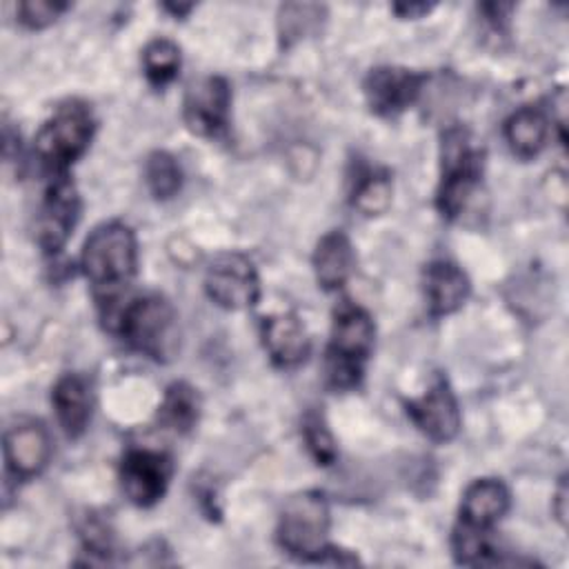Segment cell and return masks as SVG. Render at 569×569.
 Listing matches in <instances>:
<instances>
[{
	"instance_id": "ac0fdd59",
	"label": "cell",
	"mask_w": 569,
	"mask_h": 569,
	"mask_svg": "<svg viewBox=\"0 0 569 569\" xmlns=\"http://www.w3.org/2000/svg\"><path fill=\"white\" fill-rule=\"evenodd\" d=\"M313 273L322 289H340L353 271V247L342 231H329L320 238L313 251Z\"/></svg>"
},
{
	"instance_id": "83f0119b",
	"label": "cell",
	"mask_w": 569,
	"mask_h": 569,
	"mask_svg": "<svg viewBox=\"0 0 569 569\" xmlns=\"http://www.w3.org/2000/svg\"><path fill=\"white\" fill-rule=\"evenodd\" d=\"M400 18H420L422 13L431 11V4H425V2H398L391 7Z\"/></svg>"
},
{
	"instance_id": "4fadbf2b",
	"label": "cell",
	"mask_w": 569,
	"mask_h": 569,
	"mask_svg": "<svg viewBox=\"0 0 569 569\" xmlns=\"http://www.w3.org/2000/svg\"><path fill=\"white\" fill-rule=\"evenodd\" d=\"M51 458V438L40 422H22L4 433V462L16 478L38 476Z\"/></svg>"
},
{
	"instance_id": "5bb4252c",
	"label": "cell",
	"mask_w": 569,
	"mask_h": 569,
	"mask_svg": "<svg viewBox=\"0 0 569 569\" xmlns=\"http://www.w3.org/2000/svg\"><path fill=\"white\" fill-rule=\"evenodd\" d=\"M260 336L269 358L278 367H296L309 356V333L300 318L293 313H278L264 318Z\"/></svg>"
},
{
	"instance_id": "3957f363",
	"label": "cell",
	"mask_w": 569,
	"mask_h": 569,
	"mask_svg": "<svg viewBox=\"0 0 569 569\" xmlns=\"http://www.w3.org/2000/svg\"><path fill=\"white\" fill-rule=\"evenodd\" d=\"M373 333V320L362 307L345 300L336 309L327 349V380L333 389H351L360 382Z\"/></svg>"
},
{
	"instance_id": "30bf717a",
	"label": "cell",
	"mask_w": 569,
	"mask_h": 569,
	"mask_svg": "<svg viewBox=\"0 0 569 569\" xmlns=\"http://www.w3.org/2000/svg\"><path fill=\"white\" fill-rule=\"evenodd\" d=\"M171 471L169 456L151 449H131L122 458L120 482L133 505L151 507L164 496Z\"/></svg>"
},
{
	"instance_id": "4316f807",
	"label": "cell",
	"mask_w": 569,
	"mask_h": 569,
	"mask_svg": "<svg viewBox=\"0 0 569 569\" xmlns=\"http://www.w3.org/2000/svg\"><path fill=\"white\" fill-rule=\"evenodd\" d=\"M80 533L84 540V547L96 553V556H107L111 553V545H113V536L109 525L98 518V516H87L84 522L80 525Z\"/></svg>"
},
{
	"instance_id": "44dd1931",
	"label": "cell",
	"mask_w": 569,
	"mask_h": 569,
	"mask_svg": "<svg viewBox=\"0 0 569 569\" xmlns=\"http://www.w3.org/2000/svg\"><path fill=\"white\" fill-rule=\"evenodd\" d=\"M144 76L153 87H164L178 76L180 69V49L167 38L151 40L142 51Z\"/></svg>"
},
{
	"instance_id": "ffe728a7",
	"label": "cell",
	"mask_w": 569,
	"mask_h": 569,
	"mask_svg": "<svg viewBox=\"0 0 569 569\" xmlns=\"http://www.w3.org/2000/svg\"><path fill=\"white\" fill-rule=\"evenodd\" d=\"M200 418V396L187 382H173L167 387L158 409V422L176 433H187Z\"/></svg>"
},
{
	"instance_id": "cb8c5ba5",
	"label": "cell",
	"mask_w": 569,
	"mask_h": 569,
	"mask_svg": "<svg viewBox=\"0 0 569 569\" xmlns=\"http://www.w3.org/2000/svg\"><path fill=\"white\" fill-rule=\"evenodd\" d=\"M451 549L456 562L460 565H487L489 556L493 553L487 538V529L469 527L465 522L456 525L451 536Z\"/></svg>"
},
{
	"instance_id": "8fae6325",
	"label": "cell",
	"mask_w": 569,
	"mask_h": 569,
	"mask_svg": "<svg viewBox=\"0 0 569 569\" xmlns=\"http://www.w3.org/2000/svg\"><path fill=\"white\" fill-rule=\"evenodd\" d=\"M405 407L413 425L433 442H449L460 431L458 400L447 378L442 376L433 380V385L425 396L407 400Z\"/></svg>"
},
{
	"instance_id": "5b68a950",
	"label": "cell",
	"mask_w": 569,
	"mask_h": 569,
	"mask_svg": "<svg viewBox=\"0 0 569 569\" xmlns=\"http://www.w3.org/2000/svg\"><path fill=\"white\" fill-rule=\"evenodd\" d=\"M96 120L84 102L71 100L42 124L36 136V156L47 171L64 176L67 169L84 153L91 142Z\"/></svg>"
},
{
	"instance_id": "2e32d148",
	"label": "cell",
	"mask_w": 569,
	"mask_h": 569,
	"mask_svg": "<svg viewBox=\"0 0 569 569\" xmlns=\"http://www.w3.org/2000/svg\"><path fill=\"white\" fill-rule=\"evenodd\" d=\"M425 296L431 316L453 313L469 296V278L453 262L436 260L425 269Z\"/></svg>"
},
{
	"instance_id": "52a82bcc",
	"label": "cell",
	"mask_w": 569,
	"mask_h": 569,
	"mask_svg": "<svg viewBox=\"0 0 569 569\" xmlns=\"http://www.w3.org/2000/svg\"><path fill=\"white\" fill-rule=\"evenodd\" d=\"M204 291L222 309H249L260 298V278L247 256L222 253L204 273Z\"/></svg>"
},
{
	"instance_id": "ba28073f",
	"label": "cell",
	"mask_w": 569,
	"mask_h": 569,
	"mask_svg": "<svg viewBox=\"0 0 569 569\" xmlns=\"http://www.w3.org/2000/svg\"><path fill=\"white\" fill-rule=\"evenodd\" d=\"M231 91L224 78L204 76L189 84L182 102V118L191 133L216 138L224 131L229 120Z\"/></svg>"
},
{
	"instance_id": "603a6c76",
	"label": "cell",
	"mask_w": 569,
	"mask_h": 569,
	"mask_svg": "<svg viewBox=\"0 0 569 569\" xmlns=\"http://www.w3.org/2000/svg\"><path fill=\"white\" fill-rule=\"evenodd\" d=\"M351 202L365 216L382 213L391 202V180H389V176L385 171L365 173L358 180L356 189H353Z\"/></svg>"
},
{
	"instance_id": "9c48e42d",
	"label": "cell",
	"mask_w": 569,
	"mask_h": 569,
	"mask_svg": "<svg viewBox=\"0 0 569 569\" xmlns=\"http://www.w3.org/2000/svg\"><path fill=\"white\" fill-rule=\"evenodd\" d=\"M80 213V198L73 182L64 176H56L49 184L40 213L36 220L38 244L47 253H58L71 236Z\"/></svg>"
},
{
	"instance_id": "7402d4cb",
	"label": "cell",
	"mask_w": 569,
	"mask_h": 569,
	"mask_svg": "<svg viewBox=\"0 0 569 569\" xmlns=\"http://www.w3.org/2000/svg\"><path fill=\"white\" fill-rule=\"evenodd\" d=\"M144 180L153 198L158 200L173 198L182 187V171L178 160L167 151L149 153L144 162Z\"/></svg>"
},
{
	"instance_id": "e0dca14e",
	"label": "cell",
	"mask_w": 569,
	"mask_h": 569,
	"mask_svg": "<svg viewBox=\"0 0 569 569\" xmlns=\"http://www.w3.org/2000/svg\"><path fill=\"white\" fill-rule=\"evenodd\" d=\"M51 402H53L58 422L64 429V433L71 438L82 436L91 420V387H89V382L78 373L62 376L51 391Z\"/></svg>"
},
{
	"instance_id": "7c38bea8",
	"label": "cell",
	"mask_w": 569,
	"mask_h": 569,
	"mask_svg": "<svg viewBox=\"0 0 569 569\" xmlns=\"http://www.w3.org/2000/svg\"><path fill=\"white\" fill-rule=\"evenodd\" d=\"M425 84V76L405 67H376L365 78V98L373 113L398 116L409 109Z\"/></svg>"
},
{
	"instance_id": "7a4b0ae2",
	"label": "cell",
	"mask_w": 569,
	"mask_h": 569,
	"mask_svg": "<svg viewBox=\"0 0 569 569\" xmlns=\"http://www.w3.org/2000/svg\"><path fill=\"white\" fill-rule=\"evenodd\" d=\"M138 264V242L124 222H104L91 231L80 253V269L87 280L107 293L124 287Z\"/></svg>"
},
{
	"instance_id": "f1b7e54d",
	"label": "cell",
	"mask_w": 569,
	"mask_h": 569,
	"mask_svg": "<svg viewBox=\"0 0 569 569\" xmlns=\"http://www.w3.org/2000/svg\"><path fill=\"white\" fill-rule=\"evenodd\" d=\"M565 502H567V485H565V478H562V482H560V487H558V493H556V516H558V520L565 525V518H567V509H565Z\"/></svg>"
},
{
	"instance_id": "8992f818",
	"label": "cell",
	"mask_w": 569,
	"mask_h": 569,
	"mask_svg": "<svg viewBox=\"0 0 569 569\" xmlns=\"http://www.w3.org/2000/svg\"><path fill=\"white\" fill-rule=\"evenodd\" d=\"M482 151L476 149L462 129H449L442 136V180L436 193V207L442 218L453 220L462 213L471 191L482 176Z\"/></svg>"
},
{
	"instance_id": "484cf974",
	"label": "cell",
	"mask_w": 569,
	"mask_h": 569,
	"mask_svg": "<svg viewBox=\"0 0 569 569\" xmlns=\"http://www.w3.org/2000/svg\"><path fill=\"white\" fill-rule=\"evenodd\" d=\"M69 9V2L58 0H24L18 4V20L29 29L49 27L62 11Z\"/></svg>"
},
{
	"instance_id": "d6986e66",
	"label": "cell",
	"mask_w": 569,
	"mask_h": 569,
	"mask_svg": "<svg viewBox=\"0 0 569 569\" xmlns=\"http://www.w3.org/2000/svg\"><path fill=\"white\" fill-rule=\"evenodd\" d=\"M549 122L545 113L536 107H522L518 109L505 124V138L509 142V149L522 158H536L545 144H547Z\"/></svg>"
},
{
	"instance_id": "d4e9b609",
	"label": "cell",
	"mask_w": 569,
	"mask_h": 569,
	"mask_svg": "<svg viewBox=\"0 0 569 569\" xmlns=\"http://www.w3.org/2000/svg\"><path fill=\"white\" fill-rule=\"evenodd\" d=\"M302 436H305V442H307V449L311 451V456L316 458L318 465H333L336 462V456H338V449H336V440L329 431V427L325 425L322 416L318 413H309L302 422Z\"/></svg>"
},
{
	"instance_id": "277c9868",
	"label": "cell",
	"mask_w": 569,
	"mask_h": 569,
	"mask_svg": "<svg viewBox=\"0 0 569 569\" xmlns=\"http://www.w3.org/2000/svg\"><path fill=\"white\" fill-rule=\"evenodd\" d=\"M329 505L320 491H302L287 500L276 538L278 545L305 562H322L329 553L327 533H329Z\"/></svg>"
},
{
	"instance_id": "6da1fadb",
	"label": "cell",
	"mask_w": 569,
	"mask_h": 569,
	"mask_svg": "<svg viewBox=\"0 0 569 569\" xmlns=\"http://www.w3.org/2000/svg\"><path fill=\"white\" fill-rule=\"evenodd\" d=\"M118 291L102 298V318L107 329L122 336L133 349L162 360L176 345V311L158 293L131 296L118 302Z\"/></svg>"
},
{
	"instance_id": "9a60e30c",
	"label": "cell",
	"mask_w": 569,
	"mask_h": 569,
	"mask_svg": "<svg viewBox=\"0 0 569 569\" xmlns=\"http://www.w3.org/2000/svg\"><path fill=\"white\" fill-rule=\"evenodd\" d=\"M509 505L511 496L505 482L493 478L476 480L462 496L460 522L489 531L509 511Z\"/></svg>"
}]
</instances>
